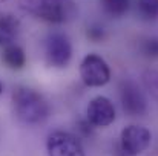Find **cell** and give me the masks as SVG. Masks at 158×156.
<instances>
[{"label": "cell", "mask_w": 158, "mask_h": 156, "mask_svg": "<svg viewBox=\"0 0 158 156\" xmlns=\"http://www.w3.org/2000/svg\"><path fill=\"white\" fill-rule=\"evenodd\" d=\"M20 23L19 20L11 14H2L0 15V46H9L14 43V38L17 37Z\"/></svg>", "instance_id": "9c48e42d"}, {"label": "cell", "mask_w": 158, "mask_h": 156, "mask_svg": "<svg viewBox=\"0 0 158 156\" xmlns=\"http://www.w3.org/2000/svg\"><path fill=\"white\" fill-rule=\"evenodd\" d=\"M141 51L146 57H158V38H148L141 45Z\"/></svg>", "instance_id": "5bb4252c"}, {"label": "cell", "mask_w": 158, "mask_h": 156, "mask_svg": "<svg viewBox=\"0 0 158 156\" xmlns=\"http://www.w3.org/2000/svg\"><path fill=\"white\" fill-rule=\"evenodd\" d=\"M137 12L144 20H157L158 0H137Z\"/></svg>", "instance_id": "7c38bea8"}, {"label": "cell", "mask_w": 158, "mask_h": 156, "mask_svg": "<svg viewBox=\"0 0 158 156\" xmlns=\"http://www.w3.org/2000/svg\"><path fill=\"white\" fill-rule=\"evenodd\" d=\"M2 60L3 63L9 67V69H14V70H19L25 66L26 63V55L23 49L17 45H9V46H5L3 48V55H2Z\"/></svg>", "instance_id": "30bf717a"}, {"label": "cell", "mask_w": 158, "mask_h": 156, "mask_svg": "<svg viewBox=\"0 0 158 156\" xmlns=\"http://www.w3.org/2000/svg\"><path fill=\"white\" fill-rule=\"evenodd\" d=\"M86 35H88V38H89L91 42H94V43H98V42L105 40L106 32H105V29H103V26L92 25V26H89V28H88V32H86Z\"/></svg>", "instance_id": "9a60e30c"}, {"label": "cell", "mask_w": 158, "mask_h": 156, "mask_svg": "<svg viewBox=\"0 0 158 156\" xmlns=\"http://www.w3.org/2000/svg\"><path fill=\"white\" fill-rule=\"evenodd\" d=\"M120 101L123 110L131 116H141L146 113V97L140 90V87L131 80H126L120 84Z\"/></svg>", "instance_id": "52a82bcc"}, {"label": "cell", "mask_w": 158, "mask_h": 156, "mask_svg": "<svg viewBox=\"0 0 158 156\" xmlns=\"http://www.w3.org/2000/svg\"><path fill=\"white\" fill-rule=\"evenodd\" d=\"M2 90H3V86H2V83H0V94H2Z\"/></svg>", "instance_id": "2e32d148"}, {"label": "cell", "mask_w": 158, "mask_h": 156, "mask_svg": "<svg viewBox=\"0 0 158 156\" xmlns=\"http://www.w3.org/2000/svg\"><path fill=\"white\" fill-rule=\"evenodd\" d=\"M152 135L143 126H127L120 136L121 150L129 156L141 155L151 144Z\"/></svg>", "instance_id": "5b68a950"}, {"label": "cell", "mask_w": 158, "mask_h": 156, "mask_svg": "<svg viewBox=\"0 0 158 156\" xmlns=\"http://www.w3.org/2000/svg\"><path fill=\"white\" fill-rule=\"evenodd\" d=\"M45 57L49 66L52 67H64L71 61L72 46L69 38L64 34H51L45 43Z\"/></svg>", "instance_id": "277c9868"}, {"label": "cell", "mask_w": 158, "mask_h": 156, "mask_svg": "<svg viewBox=\"0 0 158 156\" xmlns=\"http://www.w3.org/2000/svg\"><path fill=\"white\" fill-rule=\"evenodd\" d=\"M48 156H86L80 141L68 132H54L46 141Z\"/></svg>", "instance_id": "8992f818"}, {"label": "cell", "mask_w": 158, "mask_h": 156, "mask_svg": "<svg viewBox=\"0 0 158 156\" xmlns=\"http://www.w3.org/2000/svg\"><path fill=\"white\" fill-rule=\"evenodd\" d=\"M144 86L149 89V92L158 100V72L157 70H148L143 75Z\"/></svg>", "instance_id": "4fadbf2b"}, {"label": "cell", "mask_w": 158, "mask_h": 156, "mask_svg": "<svg viewBox=\"0 0 158 156\" xmlns=\"http://www.w3.org/2000/svg\"><path fill=\"white\" fill-rule=\"evenodd\" d=\"M15 116L25 124H40L48 118L49 106L46 100L29 87H17L12 94Z\"/></svg>", "instance_id": "6da1fadb"}, {"label": "cell", "mask_w": 158, "mask_h": 156, "mask_svg": "<svg viewBox=\"0 0 158 156\" xmlns=\"http://www.w3.org/2000/svg\"><path fill=\"white\" fill-rule=\"evenodd\" d=\"M80 77L86 86L102 87L110 80V69L105 58L97 54H89L83 58L80 64Z\"/></svg>", "instance_id": "3957f363"}, {"label": "cell", "mask_w": 158, "mask_h": 156, "mask_svg": "<svg viewBox=\"0 0 158 156\" xmlns=\"http://www.w3.org/2000/svg\"><path fill=\"white\" fill-rule=\"evenodd\" d=\"M88 121L95 127H107L115 121V107L106 97L92 98L86 109Z\"/></svg>", "instance_id": "ba28073f"}, {"label": "cell", "mask_w": 158, "mask_h": 156, "mask_svg": "<svg viewBox=\"0 0 158 156\" xmlns=\"http://www.w3.org/2000/svg\"><path fill=\"white\" fill-rule=\"evenodd\" d=\"M29 14L48 23H66L77 15V6L72 0H19Z\"/></svg>", "instance_id": "7a4b0ae2"}, {"label": "cell", "mask_w": 158, "mask_h": 156, "mask_svg": "<svg viewBox=\"0 0 158 156\" xmlns=\"http://www.w3.org/2000/svg\"><path fill=\"white\" fill-rule=\"evenodd\" d=\"M103 9L112 17L124 15L131 8V0H102Z\"/></svg>", "instance_id": "8fae6325"}]
</instances>
